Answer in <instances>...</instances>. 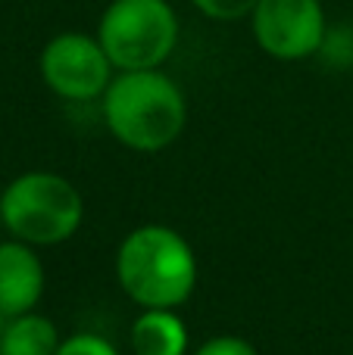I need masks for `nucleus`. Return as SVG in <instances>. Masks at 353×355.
<instances>
[{
    "label": "nucleus",
    "instance_id": "nucleus-13",
    "mask_svg": "<svg viewBox=\"0 0 353 355\" xmlns=\"http://www.w3.org/2000/svg\"><path fill=\"white\" fill-rule=\"evenodd\" d=\"M3 324H6V318H3V315H0V334H3Z\"/></svg>",
    "mask_w": 353,
    "mask_h": 355
},
{
    "label": "nucleus",
    "instance_id": "nucleus-6",
    "mask_svg": "<svg viewBox=\"0 0 353 355\" xmlns=\"http://www.w3.org/2000/svg\"><path fill=\"white\" fill-rule=\"evenodd\" d=\"M256 47L279 62H300L325 47L329 22L322 0H260L250 12Z\"/></svg>",
    "mask_w": 353,
    "mask_h": 355
},
{
    "label": "nucleus",
    "instance_id": "nucleus-9",
    "mask_svg": "<svg viewBox=\"0 0 353 355\" xmlns=\"http://www.w3.org/2000/svg\"><path fill=\"white\" fill-rule=\"evenodd\" d=\"M63 337L56 324L41 312L6 318L0 334V355H56Z\"/></svg>",
    "mask_w": 353,
    "mask_h": 355
},
{
    "label": "nucleus",
    "instance_id": "nucleus-8",
    "mask_svg": "<svg viewBox=\"0 0 353 355\" xmlns=\"http://www.w3.org/2000/svg\"><path fill=\"white\" fill-rule=\"evenodd\" d=\"M131 355H188L191 337L175 309H141L129 331Z\"/></svg>",
    "mask_w": 353,
    "mask_h": 355
},
{
    "label": "nucleus",
    "instance_id": "nucleus-7",
    "mask_svg": "<svg viewBox=\"0 0 353 355\" xmlns=\"http://www.w3.org/2000/svg\"><path fill=\"white\" fill-rule=\"evenodd\" d=\"M44 287H47V275L35 246L13 237L3 240L0 243V315L16 318L35 312Z\"/></svg>",
    "mask_w": 353,
    "mask_h": 355
},
{
    "label": "nucleus",
    "instance_id": "nucleus-1",
    "mask_svg": "<svg viewBox=\"0 0 353 355\" xmlns=\"http://www.w3.org/2000/svg\"><path fill=\"white\" fill-rule=\"evenodd\" d=\"M104 125L125 150L160 153L172 147L188 125V97L163 69L116 72L100 97Z\"/></svg>",
    "mask_w": 353,
    "mask_h": 355
},
{
    "label": "nucleus",
    "instance_id": "nucleus-4",
    "mask_svg": "<svg viewBox=\"0 0 353 355\" xmlns=\"http://www.w3.org/2000/svg\"><path fill=\"white\" fill-rule=\"evenodd\" d=\"M94 35L116 72H141L166 66L179 47L181 22L169 0H110Z\"/></svg>",
    "mask_w": 353,
    "mask_h": 355
},
{
    "label": "nucleus",
    "instance_id": "nucleus-2",
    "mask_svg": "<svg viewBox=\"0 0 353 355\" xmlns=\"http://www.w3.org/2000/svg\"><path fill=\"white\" fill-rule=\"evenodd\" d=\"M119 290L141 309H179L194 296L200 265L194 246L169 225H141L116 250Z\"/></svg>",
    "mask_w": 353,
    "mask_h": 355
},
{
    "label": "nucleus",
    "instance_id": "nucleus-12",
    "mask_svg": "<svg viewBox=\"0 0 353 355\" xmlns=\"http://www.w3.org/2000/svg\"><path fill=\"white\" fill-rule=\"evenodd\" d=\"M191 355H260L250 340L238 337V334H216V337L204 340Z\"/></svg>",
    "mask_w": 353,
    "mask_h": 355
},
{
    "label": "nucleus",
    "instance_id": "nucleus-5",
    "mask_svg": "<svg viewBox=\"0 0 353 355\" xmlns=\"http://www.w3.org/2000/svg\"><path fill=\"white\" fill-rule=\"evenodd\" d=\"M38 75L44 87L66 103H94L106 94L116 66L97 35L85 31H60L38 53Z\"/></svg>",
    "mask_w": 353,
    "mask_h": 355
},
{
    "label": "nucleus",
    "instance_id": "nucleus-3",
    "mask_svg": "<svg viewBox=\"0 0 353 355\" xmlns=\"http://www.w3.org/2000/svg\"><path fill=\"white\" fill-rule=\"evenodd\" d=\"M85 221L81 190L66 175L22 172L0 190V225L28 246H56L79 234Z\"/></svg>",
    "mask_w": 353,
    "mask_h": 355
},
{
    "label": "nucleus",
    "instance_id": "nucleus-10",
    "mask_svg": "<svg viewBox=\"0 0 353 355\" xmlns=\"http://www.w3.org/2000/svg\"><path fill=\"white\" fill-rule=\"evenodd\" d=\"M260 0H191V6L200 16L213 19V22H238V19H250Z\"/></svg>",
    "mask_w": 353,
    "mask_h": 355
},
{
    "label": "nucleus",
    "instance_id": "nucleus-11",
    "mask_svg": "<svg viewBox=\"0 0 353 355\" xmlns=\"http://www.w3.org/2000/svg\"><path fill=\"white\" fill-rule=\"evenodd\" d=\"M56 355H122V352H119L106 337H100V334L81 331V334H72V337L63 340Z\"/></svg>",
    "mask_w": 353,
    "mask_h": 355
}]
</instances>
